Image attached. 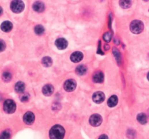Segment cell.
Listing matches in <instances>:
<instances>
[{"mask_svg": "<svg viewBox=\"0 0 149 139\" xmlns=\"http://www.w3.org/2000/svg\"><path fill=\"white\" fill-rule=\"evenodd\" d=\"M65 136V130L59 125H55L50 130V139H63Z\"/></svg>", "mask_w": 149, "mask_h": 139, "instance_id": "cell-1", "label": "cell"}, {"mask_svg": "<svg viewBox=\"0 0 149 139\" xmlns=\"http://www.w3.org/2000/svg\"><path fill=\"white\" fill-rule=\"evenodd\" d=\"M143 28H144L143 23L140 20H133L130 24V30L135 34L141 33L143 30Z\"/></svg>", "mask_w": 149, "mask_h": 139, "instance_id": "cell-2", "label": "cell"}, {"mask_svg": "<svg viewBox=\"0 0 149 139\" xmlns=\"http://www.w3.org/2000/svg\"><path fill=\"white\" fill-rule=\"evenodd\" d=\"M10 9L15 13H20L24 9V3L21 0H13L10 4Z\"/></svg>", "mask_w": 149, "mask_h": 139, "instance_id": "cell-3", "label": "cell"}, {"mask_svg": "<svg viewBox=\"0 0 149 139\" xmlns=\"http://www.w3.org/2000/svg\"><path fill=\"white\" fill-rule=\"evenodd\" d=\"M3 109L6 113L12 114L15 112V109H16V104L13 100L7 99L4 103Z\"/></svg>", "mask_w": 149, "mask_h": 139, "instance_id": "cell-4", "label": "cell"}, {"mask_svg": "<svg viewBox=\"0 0 149 139\" xmlns=\"http://www.w3.org/2000/svg\"><path fill=\"white\" fill-rule=\"evenodd\" d=\"M63 87L65 91H68V92H71V91H73L75 90L76 87V83L73 79H69L64 83Z\"/></svg>", "mask_w": 149, "mask_h": 139, "instance_id": "cell-5", "label": "cell"}, {"mask_svg": "<svg viewBox=\"0 0 149 139\" xmlns=\"http://www.w3.org/2000/svg\"><path fill=\"white\" fill-rule=\"evenodd\" d=\"M90 123L91 126H94V127L99 126L102 123V117L101 115H97V114L93 115L90 118Z\"/></svg>", "mask_w": 149, "mask_h": 139, "instance_id": "cell-6", "label": "cell"}, {"mask_svg": "<svg viewBox=\"0 0 149 139\" xmlns=\"http://www.w3.org/2000/svg\"><path fill=\"white\" fill-rule=\"evenodd\" d=\"M93 100L96 104H101L105 100V95L101 91H97L93 94Z\"/></svg>", "mask_w": 149, "mask_h": 139, "instance_id": "cell-7", "label": "cell"}, {"mask_svg": "<svg viewBox=\"0 0 149 139\" xmlns=\"http://www.w3.org/2000/svg\"><path fill=\"white\" fill-rule=\"evenodd\" d=\"M34 119H35V116L31 112H27L23 116V121L27 125H31L34 122Z\"/></svg>", "mask_w": 149, "mask_h": 139, "instance_id": "cell-8", "label": "cell"}, {"mask_svg": "<svg viewBox=\"0 0 149 139\" xmlns=\"http://www.w3.org/2000/svg\"><path fill=\"white\" fill-rule=\"evenodd\" d=\"M55 46H56L57 48H58V49H65L67 47L68 42L65 38H58V39L56 40V41H55Z\"/></svg>", "mask_w": 149, "mask_h": 139, "instance_id": "cell-9", "label": "cell"}, {"mask_svg": "<svg viewBox=\"0 0 149 139\" xmlns=\"http://www.w3.org/2000/svg\"><path fill=\"white\" fill-rule=\"evenodd\" d=\"M83 59V54L80 51H75L71 55V60L73 62H79Z\"/></svg>", "mask_w": 149, "mask_h": 139, "instance_id": "cell-10", "label": "cell"}, {"mask_svg": "<svg viewBox=\"0 0 149 139\" xmlns=\"http://www.w3.org/2000/svg\"><path fill=\"white\" fill-rule=\"evenodd\" d=\"M93 80L95 83H102L104 80V75L101 71H97L93 75Z\"/></svg>", "mask_w": 149, "mask_h": 139, "instance_id": "cell-11", "label": "cell"}, {"mask_svg": "<svg viewBox=\"0 0 149 139\" xmlns=\"http://www.w3.org/2000/svg\"><path fill=\"white\" fill-rule=\"evenodd\" d=\"M54 91L53 86L50 84H47L43 87L42 93L45 96H50L52 95Z\"/></svg>", "mask_w": 149, "mask_h": 139, "instance_id": "cell-12", "label": "cell"}, {"mask_svg": "<svg viewBox=\"0 0 149 139\" xmlns=\"http://www.w3.org/2000/svg\"><path fill=\"white\" fill-rule=\"evenodd\" d=\"M33 9L37 12H42L44 10V5L43 2L38 1L34 3L33 5Z\"/></svg>", "mask_w": 149, "mask_h": 139, "instance_id": "cell-13", "label": "cell"}, {"mask_svg": "<svg viewBox=\"0 0 149 139\" xmlns=\"http://www.w3.org/2000/svg\"><path fill=\"white\" fill-rule=\"evenodd\" d=\"M1 29L4 32H10L12 29V24L10 21H4L1 25Z\"/></svg>", "mask_w": 149, "mask_h": 139, "instance_id": "cell-14", "label": "cell"}, {"mask_svg": "<svg viewBox=\"0 0 149 139\" xmlns=\"http://www.w3.org/2000/svg\"><path fill=\"white\" fill-rule=\"evenodd\" d=\"M15 90L17 93H20V94H22L23 93L25 90V84L21 81L18 82L15 86Z\"/></svg>", "mask_w": 149, "mask_h": 139, "instance_id": "cell-15", "label": "cell"}, {"mask_svg": "<svg viewBox=\"0 0 149 139\" xmlns=\"http://www.w3.org/2000/svg\"><path fill=\"white\" fill-rule=\"evenodd\" d=\"M87 71V67L84 66V65H79V66L76 67V74L79 75V76H83V75L85 74Z\"/></svg>", "mask_w": 149, "mask_h": 139, "instance_id": "cell-16", "label": "cell"}, {"mask_svg": "<svg viewBox=\"0 0 149 139\" xmlns=\"http://www.w3.org/2000/svg\"><path fill=\"white\" fill-rule=\"evenodd\" d=\"M118 103V98L116 96L113 95L111 96L109 98V99L108 100V105L110 107H115Z\"/></svg>", "mask_w": 149, "mask_h": 139, "instance_id": "cell-17", "label": "cell"}, {"mask_svg": "<svg viewBox=\"0 0 149 139\" xmlns=\"http://www.w3.org/2000/svg\"><path fill=\"white\" fill-rule=\"evenodd\" d=\"M113 54H114V57H115V59L116 62H117V63L120 65L121 62H122V56H121V54L119 50L117 49L114 48L113 49Z\"/></svg>", "mask_w": 149, "mask_h": 139, "instance_id": "cell-18", "label": "cell"}, {"mask_svg": "<svg viewBox=\"0 0 149 139\" xmlns=\"http://www.w3.org/2000/svg\"><path fill=\"white\" fill-rule=\"evenodd\" d=\"M137 119L139 123L142 125H144L147 123V116L144 113H140L137 115Z\"/></svg>", "mask_w": 149, "mask_h": 139, "instance_id": "cell-19", "label": "cell"}, {"mask_svg": "<svg viewBox=\"0 0 149 139\" xmlns=\"http://www.w3.org/2000/svg\"><path fill=\"white\" fill-rule=\"evenodd\" d=\"M119 5L124 9H127L132 5V0H120Z\"/></svg>", "mask_w": 149, "mask_h": 139, "instance_id": "cell-20", "label": "cell"}, {"mask_svg": "<svg viewBox=\"0 0 149 139\" xmlns=\"http://www.w3.org/2000/svg\"><path fill=\"white\" fill-rule=\"evenodd\" d=\"M42 65H44V67H50L52 65V60L50 57H44L42 59Z\"/></svg>", "mask_w": 149, "mask_h": 139, "instance_id": "cell-21", "label": "cell"}, {"mask_svg": "<svg viewBox=\"0 0 149 139\" xmlns=\"http://www.w3.org/2000/svg\"><path fill=\"white\" fill-rule=\"evenodd\" d=\"M34 31H35L36 34L42 35V34H43V33H44V28L42 26L38 25V26H37L35 28H34Z\"/></svg>", "mask_w": 149, "mask_h": 139, "instance_id": "cell-22", "label": "cell"}, {"mask_svg": "<svg viewBox=\"0 0 149 139\" xmlns=\"http://www.w3.org/2000/svg\"><path fill=\"white\" fill-rule=\"evenodd\" d=\"M12 79V75L10 72H5L2 74V80L5 82H9Z\"/></svg>", "mask_w": 149, "mask_h": 139, "instance_id": "cell-23", "label": "cell"}, {"mask_svg": "<svg viewBox=\"0 0 149 139\" xmlns=\"http://www.w3.org/2000/svg\"><path fill=\"white\" fill-rule=\"evenodd\" d=\"M11 136V133L9 130H5L0 135V139H10Z\"/></svg>", "mask_w": 149, "mask_h": 139, "instance_id": "cell-24", "label": "cell"}, {"mask_svg": "<svg viewBox=\"0 0 149 139\" xmlns=\"http://www.w3.org/2000/svg\"><path fill=\"white\" fill-rule=\"evenodd\" d=\"M112 38V35L110 32H106L105 34L103 35V39L105 42H110Z\"/></svg>", "mask_w": 149, "mask_h": 139, "instance_id": "cell-25", "label": "cell"}, {"mask_svg": "<svg viewBox=\"0 0 149 139\" xmlns=\"http://www.w3.org/2000/svg\"><path fill=\"white\" fill-rule=\"evenodd\" d=\"M29 99V95L27 93H22L20 96V101H27Z\"/></svg>", "mask_w": 149, "mask_h": 139, "instance_id": "cell-26", "label": "cell"}, {"mask_svg": "<svg viewBox=\"0 0 149 139\" xmlns=\"http://www.w3.org/2000/svg\"><path fill=\"white\" fill-rule=\"evenodd\" d=\"M6 48V44H5V42L3 41V40L0 39V52L3 51Z\"/></svg>", "mask_w": 149, "mask_h": 139, "instance_id": "cell-27", "label": "cell"}, {"mask_svg": "<svg viewBox=\"0 0 149 139\" xmlns=\"http://www.w3.org/2000/svg\"><path fill=\"white\" fill-rule=\"evenodd\" d=\"M98 139H108V138L106 135H101V136L98 138Z\"/></svg>", "mask_w": 149, "mask_h": 139, "instance_id": "cell-28", "label": "cell"}, {"mask_svg": "<svg viewBox=\"0 0 149 139\" xmlns=\"http://www.w3.org/2000/svg\"><path fill=\"white\" fill-rule=\"evenodd\" d=\"M2 12H3V9H2V8L1 7H0V15H2Z\"/></svg>", "mask_w": 149, "mask_h": 139, "instance_id": "cell-29", "label": "cell"}, {"mask_svg": "<svg viewBox=\"0 0 149 139\" xmlns=\"http://www.w3.org/2000/svg\"><path fill=\"white\" fill-rule=\"evenodd\" d=\"M108 49H109V46H108V45H105V50H108Z\"/></svg>", "mask_w": 149, "mask_h": 139, "instance_id": "cell-30", "label": "cell"}, {"mask_svg": "<svg viewBox=\"0 0 149 139\" xmlns=\"http://www.w3.org/2000/svg\"><path fill=\"white\" fill-rule=\"evenodd\" d=\"M147 78H148V80H149V73H148V75H147Z\"/></svg>", "mask_w": 149, "mask_h": 139, "instance_id": "cell-31", "label": "cell"}, {"mask_svg": "<svg viewBox=\"0 0 149 139\" xmlns=\"http://www.w3.org/2000/svg\"><path fill=\"white\" fill-rule=\"evenodd\" d=\"M144 1H146V2H147V1H148V0H144Z\"/></svg>", "mask_w": 149, "mask_h": 139, "instance_id": "cell-32", "label": "cell"}]
</instances>
